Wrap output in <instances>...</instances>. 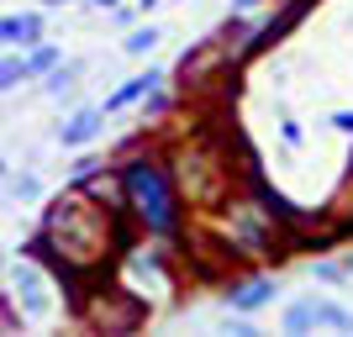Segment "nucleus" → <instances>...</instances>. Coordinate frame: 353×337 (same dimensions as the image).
I'll use <instances>...</instances> for the list:
<instances>
[{
    "mask_svg": "<svg viewBox=\"0 0 353 337\" xmlns=\"http://www.w3.org/2000/svg\"><path fill=\"white\" fill-rule=\"evenodd\" d=\"M90 6H101V11H111V6H117V0H90Z\"/></svg>",
    "mask_w": 353,
    "mask_h": 337,
    "instance_id": "nucleus-17",
    "label": "nucleus"
},
{
    "mask_svg": "<svg viewBox=\"0 0 353 337\" xmlns=\"http://www.w3.org/2000/svg\"><path fill=\"white\" fill-rule=\"evenodd\" d=\"M348 269H353V258H348Z\"/></svg>",
    "mask_w": 353,
    "mask_h": 337,
    "instance_id": "nucleus-21",
    "label": "nucleus"
},
{
    "mask_svg": "<svg viewBox=\"0 0 353 337\" xmlns=\"http://www.w3.org/2000/svg\"><path fill=\"white\" fill-rule=\"evenodd\" d=\"M43 43V16L21 11V16H0V48H32Z\"/></svg>",
    "mask_w": 353,
    "mask_h": 337,
    "instance_id": "nucleus-3",
    "label": "nucleus"
},
{
    "mask_svg": "<svg viewBox=\"0 0 353 337\" xmlns=\"http://www.w3.org/2000/svg\"><path fill=\"white\" fill-rule=\"evenodd\" d=\"M311 316H316V327H332V332H353V311L332 306V300H311Z\"/></svg>",
    "mask_w": 353,
    "mask_h": 337,
    "instance_id": "nucleus-8",
    "label": "nucleus"
},
{
    "mask_svg": "<svg viewBox=\"0 0 353 337\" xmlns=\"http://www.w3.org/2000/svg\"><path fill=\"white\" fill-rule=\"evenodd\" d=\"M269 295H274L269 279H248L243 290H232V311H259V306H269Z\"/></svg>",
    "mask_w": 353,
    "mask_h": 337,
    "instance_id": "nucleus-7",
    "label": "nucleus"
},
{
    "mask_svg": "<svg viewBox=\"0 0 353 337\" xmlns=\"http://www.w3.org/2000/svg\"><path fill=\"white\" fill-rule=\"evenodd\" d=\"M11 195H16V201H37V195H43V185H37L32 174H16V179H11Z\"/></svg>",
    "mask_w": 353,
    "mask_h": 337,
    "instance_id": "nucleus-13",
    "label": "nucleus"
},
{
    "mask_svg": "<svg viewBox=\"0 0 353 337\" xmlns=\"http://www.w3.org/2000/svg\"><path fill=\"white\" fill-rule=\"evenodd\" d=\"M332 127H338V132H353V111H338V116H332Z\"/></svg>",
    "mask_w": 353,
    "mask_h": 337,
    "instance_id": "nucleus-16",
    "label": "nucleus"
},
{
    "mask_svg": "<svg viewBox=\"0 0 353 337\" xmlns=\"http://www.w3.org/2000/svg\"><path fill=\"white\" fill-rule=\"evenodd\" d=\"M63 53L53 43H32V53H21V69H27V79H43L48 69H59Z\"/></svg>",
    "mask_w": 353,
    "mask_h": 337,
    "instance_id": "nucleus-6",
    "label": "nucleus"
},
{
    "mask_svg": "<svg viewBox=\"0 0 353 337\" xmlns=\"http://www.w3.org/2000/svg\"><path fill=\"white\" fill-rule=\"evenodd\" d=\"M21 79H27V69H21V53H6V59H0V95H6V90H16Z\"/></svg>",
    "mask_w": 353,
    "mask_h": 337,
    "instance_id": "nucleus-9",
    "label": "nucleus"
},
{
    "mask_svg": "<svg viewBox=\"0 0 353 337\" xmlns=\"http://www.w3.org/2000/svg\"><path fill=\"white\" fill-rule=\"evenodd\" d=\"M74 74H79V63H59V69H48L43 90H48V95H63V90L74 85Z\"/></svg>",
    "mask_w": 353,
    "mask_h": 337,
    "instance_id": "nucleus-11",
    "label": "nucleus"
},
{
    "mask_svg": "<svg viewBox=\"0 0 353 337\" xmlns=\"http://www.w3.org/2000/svg\"><path fill=\"white\" fill-rule=\"evenodd\" d=\"M237 6H259V0H237Z\"/></svg>",
    "mask_w": 353,
    "mask_h": 337,
    "instance_id": "nucleus-19",
    "label": "nucleus"
},
{
    "mask_svg": "<svg viewBox=\"0 0 353 337\" xmlns=\"http://www.w3.org/2000/svg\"><path fill=\"white\" fill-rule=\"evenodd\" d=\"M316 279H327V285H332V279H343V269H338V264H316Z\"/></svg>",
    "mask_w": 353,
    "mask_h": 337,
    "instance_id": "nucleus-15",
    "label": "nucleus"
},
{
    "mask_svg": "<svg viewBox=\"0 0 353 337\" xmlns=\"http://www.w3.org/2000/svg\"><path fill=\"white\" fill-rule=\"evenodd\" d=\"M16 295H27V300H32V306H27V322H37V316L48 311V300H43V274H37L32 264H16Z\"/></svg>",
    "mask_w": 353,
    "mask_h": 337,
    "instance_id": "nucleus-5",
    "label": "nucleus"
},
{
    "mask_svg": "<svg viewBox=\"0 0 353 337\" xmlns=\"http://www.w3.org/2000/svg\"><path fill=\"white\" fill-rule=\"evenodd\" d=\"M101 132H105V111H101V105H85V111H74V116L59 127V143L63 147H85V143H95Z\"/></svg>",
    "mask_w": 353,
    "mask_h": 337,
    "instance_id": "nucleus-2",
    "label": "nucleus"
},
{
    "mask_svg": "<svg viewBox=\"0 0 353 337\" xmlns=\"http://www.w3.org/2000/svg\"><path fill=\"white\" fill-rule=\"evenodd\" d=\"M127 185H132V195L143 201V216L163 232V227L174 221V216H169V190H163V174H159V169H148V163H132Z\"/></svg>",
    "mask_w": 353,
    "mask_h": 337,
    "instance_id": "nucleus-1",
    "label": "nucleus"
},
{
    "mask_svg": "<svg viewBox=\"0 0 353 337\" xmlns=\"http://www.w3.org/2000/svg\"><path fill=\"white\" fill-rule=\"evenodd\" d=\"M159 79H163L159 69H148V74H132V79H127V85H121L117 95H105V105H101V111H105V116H111V111H127V105H132V101H143V95H148L153 85H159Z\"/></svg>",
    "mask_w": 353,
    "mask_h": 337,
    "instance_id": "nucleus-4",
    "label": "nucleus"
},
{
    "mask_svg": "<svg viewBox=\"0 0 353 337\" xmlns=\"http://www.w3.org/2000/svg\"><path fill=\"white\" fill-rule=\"evenodd\" d=\"M0 269H6V253H0Z\"/></svg>",
    "mask_w": 353,
    "mask_h": 337,
    "instance_id": "nucleus-20",
    "label": "nucleus"
},
{
    "mask_svg": "<svg viewBox=\"0 0 353 337\" xmlns=\"http://www.w3.org/2000/svg\"><path fill=\"white\" fill-rule=\"evenodd\" d=\"M6 174H11V159H0V179H6Z\"/></svg>",
    "mask_w": 353,
    "mask_h": 337,
    "instance_id": "nucleus-18",
    "label": "nucleus"
},
{
    "mask_svg": "<svg viewBox=\"0 0 353 337\" xmlns=\"http://www.w3.org/2000/svg\"><path fill=\"white\" fill-rule=\"evenodd\" d=\"M316 327V316H311V300H295L290 311H285V332H311Z\"/></svg>",
    "mask_w": 353,
    "mask_h": 337,
    "instance_id": "nucleus-10",
    "label": "nucleus"
},
{
    "mask_svg": "<svg viewBox=\"0 0 353 337\" xmlns=\"http://www.w3.org/2000/svg\"><path fill=\"white\" fill-rule=\"evenodd\" d=\"M121 48H127V53H153V48H159V32L143 27V32H132V37H127Z\"/></svg>",
    "mask_w": 353,
    "mask_h": 337,
    "instance_id": "nucleus-12",
    "label": "nucleus"
},
{
    "mask_svg": "<svg viewBox=\"0 0 353 337\" xmlns=\"http://www.w3.org/2000/svg\"><path fill=\"white\" fill-rule=\"evenodd\" d=\"M95 169H101V159H79V163H74V174H79V179H90Z\"/></svg>",
    "mask_w": 353,
    "mask_h": 337,
    "instance_id": "nucleus-14",
    "label": "nucleus"
}]
</instances>
